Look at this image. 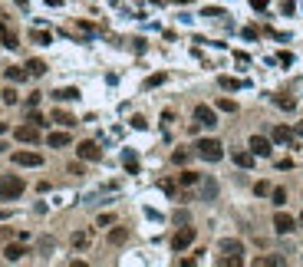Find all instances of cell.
<instances>
[{
    "label": "cell",
    "instance_id": "6da1fadb",
    "mask_svg": "<svg viewBox=\"0 0 303 267\" xmlns=\"http://www.w3.org/2000/svg\"><path fill=\"white\" fill-rule=\"evenodd\" d=\"M23 178L17 175H7V178H0V201H13V198H20L23 195Z\"/></svg>",
    "mask_w": 303,
    "mask_h": 267
},
{
    "label": "cell",
    "instance_id": "7a4b0ae2",
    "mask_svg": "<svg viewBox=\"0 0 303 267\" xmlns=\"http://www.w3.org/2000/svg\"><path fill=\"white\" fill-rule=\"evenodd\" d=\"M195 152L205 162H221V155H224V145L217 142V139H201V142L195 145Z\"/></svg>",
    "mask_w": 303,
    "mask_h": 267
},
{
    "label": "cell",
    "instance_id": "3957f363",
    "mask_svg": "<svg viewBox=\"0 0 303 267\" xmlns=\"http://www.w3.org/2000/svg\"><path fill=\"white\" fill-rule=\"evenodd\" d=\"M195 122L205 125V129H214V125H217L214 109H211V106H195Z\"/></svg>",
    "mask_w": 303,
    "mask_h": 267
},
{
    "label": "cell",
    "instance_id": "277c9868",
    "mask_svg": "<svg viewBox=\"0 0 303 267\" xmlns=\"http://www.w3.org/2000/svg\"><path fill=\"white\" fill-rule=\"evenodd\" d=\"M76 152H79V158H86V162H99V158H102V148H99L96 142H79V148H76Z\"/></svg>",
    "mask_w": 303,
    "mask_h": 267
},
{
    "label": "cell",
    "instance_id": "5b68a950",
    "mask_svg": "<svg viewBox=\"0 0 303 267\" xmlns=\"http://www.w3.org/2000/svg\"><path fill=\"white\" fill-rule=\"evenodd\" d=\"M13 162L23 165V168H40V165H43V155H36V152H17Z\"/></svg>",
    "mask_w": 303,
    "mask_h": 267
},
{
    "label": "cell",
    "instance_id": "8992f818",
    "mask_svg": "<svg viewBox=\"0 0 303 267\" xmlns=\"http://www.w3.org/2000/svg\"><path fill=\"white\" fill-rule=\"evenodd\" d=\"M191 241H195V228H182V231L172 237V247H175V251H184Z\"/></svg>",
    "mask_w": 303,
    "mask_h": 267
},
{
    "label": "cell",
    "instance_id": "52a82bcc",
    "mask_svg": "<svg viewBox=\"0 0 303 267\" xmlns=\"http://www.w3.org/2000/svg\"><path fill=\"white\" fill-rule=\"evenodd\" d=\"M17 139H20V142H40V125H33V122H27V125H20V129H17Z\"/></svg>",
    "mask_w": 303,
    "mask_h": 267
},
{
    "label": "cell",
    "instance_id": "ba28073f",
    "mask_svg": "<svg viewBox=\"0 0 303 267\" xmlns=\"http://www.w3.org/2000/svg\"><path fill=\"white\" fill-rule=\"evenodd\" d=\"M293 228H297V218H290V214H277V218H273V231L277 234H290Z\"/></svg>",
    "mask_w": 303,
    "mask_h": 267
},
{
    "label": "cell",
    "instance_id": "9c48e42d",
    "mask_svg": "<svg viewBox=\"0 0 303 267\" xmlns=\"http://www.w3.org/2000/svg\"><path fill=\"white\" fill-rule=\"evenodd\" d=\"M271 148H273L271 139H264V135H254V139H250V152H254V155L267 158V155H271Z\"/></svg>",
    "mask_w": 303,
    "mask_h": 267
},
{
    "label": "cell",
    "instance_id": "30bf717a",
    "mask_svg": "<svg viewBox=\"0 0 303 267\" xmlns=\"http://www.w3.org/2000/svg\"><path fill=\"white\" fill-rule=\"evenodd\" d=\"M217 247H221V254H224V257H241V254H244L241 241H231V237H224V241H221Z\"/></svg>",
    "mask_w": 303,
    "mask_h": 267
},
{
    "label": "cell",
    "instance_id": "8fae6325",
    "mask_svg": "<svg viewBox=\"0 0 303 267\" xmlns=\"http://www.w3.org/2000/svg\"><path fill=\"white\" fill-rule=\"evenodd\" d=\"M273 142H293V129H287V125H273Z\"/></svg>",
    "mask_w": 303,
    "mask_h": 267
},
{
    "label": "cell",
    "instance_id": "7c38bea8",
    "mask_svg": "<svg viewBox=\"0 0 303 267\" xmlns=\"http://www.w3.org/2000/svg\"><path fill=\"white\" fill-rule=\"evenodd\" d=\"M0 40H3V46H10V50H13V46H20V43H17V36H13V30L7 27V23H0Z\"/></svg>",
    "mask_w": 303,
    "mask_h": 267
},
{
    "label": "cell",
    "instance_id": "4fadbf2b",
    "mask_svg": "<svg viewBox=\"0 0 303 267\" xmlns=\"http://www.w3.org/2000/svg\"><path fill=\"white\" fill-rule=\"evenodd\" d=\"M201 195H205V201H211L217 195V181L214 178H205V181H201Z\"/></svg>",
    "mask_w": 303,
    "mask_h": 267
},
{
    "label": "cell",
    "instance_id": "5bb4252c",
    "mask_svg": "<svg viewBox=\"0 0 303 267\" xmlns=\"http://www.w3.org/2000/svg\"><path fill=\"white\" fill-rule=\"evenodd\" d=\"M125 241H129V231L125 228H112L109 231V244H125Z\"/></svg>",
    "mask_w": 303,
    "mask_h": 267
},
{
    "label": "cell",
    "instance_id": "9a60e30c",
    "mask_svg": "<svg viewBox=\"0 0 303 267\" xmlns=\"http://www.w3.org/2000/svg\"><path fill=\"white\" fill-rule=\"evenodd\" d=\"M23 254H27L23 244H7V247H3V257H7V261H20Z\"/></svg>",
    "mask_w": 303,
    "mask_h": 267
},
{
    "label": "cell",
    "instance_id": "2e32d148",
    "mask_svg": "<svg viewBox=\"0 0 303 267\" xmlns=\"http://www.w3.org/2000/svg\"><path fill=\"white\" fill-rule=\"evenodd\" d=\"M46 142L53 145V148H63V145H69V132H50Z\"/></svg>",
    "mask_w": 303,
    "mask_h": 267
},
{
    "label": "cell",
    "instance_id": "e0dca14e",
    "mask_svg": "<svg viewBox=\"0 0 303 267\" xmlns=\"http://www.w3.org/2000/svg\"><path fill=\"white\" fill-rule=\"evenodd\" d=\"M27 76H30V73H27V66H10V69H7V79H10V83H23V79H27Z\"/></svg>",
    "mask_w": 303,
    "mask_h": 267
},
{
    "label": "cell",
    "instance_id": "ac0fdd59",
    "mask_svg": "<svg viewBox=\"0 0 303 267\" xmlns=\"http://www.w3.org/2000/svg\"><path fill=\"white\" fill-rule=\"evenodd\" d=\"M27 73H30V76H43L46 63H43V59H30V63H27Z\"/></svg>",
    "mask_w": 303,
    "mask_h": 267
},
{
    "label": "cell",
    "instance_id": "d6986e66",
    "mask_svg": "<svg viewBox=\"0 0 303 267\" xmlns=\"http://www.w3.org/2000/svg\"><path fill=\"white\" fill-rule=\"evenodd\" d=\"M122 162H125V168H129L132 175H139V155H135V152H125V155H122Z\"/></svg>",
    "mask_w": 303,
    "mask_h": 267
},
{
    "label": "cell",
    "instance_id": "ffe728a7",
    "mask_svg": "<svg viewBox=\"0 0 303 267\" xmlns=\"http://www.w3.org/2000/svg\"><path fill=\"white\" fill-rule=\"evenodd\" d=\"M198 181H201L198 172H182V175H178V185H184V188H188V185H198Z\"/></svg>",
    "mask_w": 303,
    "mask_h": 267
},
{
    "label": "cell",
    "instance_id": "44dd1931",
    "mask_svg": "<svg viewBox=\"0 0 303 267\" xmlns=\"http://www.w3.org/2000/svg\"><path fill=\"white\" fill-rule=\"evenodd\" d=\"M234 162H238L241 168H250L254 165V152H234Z\"/></svg>",
    "mask_w": 303,
    "mask_h": 267
},
{
    "label": "cell",
    "instance_id": "7402d4cb",
    "mask_svg": "<svg viewBox=\"0 0 303 267\" xmlns=\"http://www.w3.org/2000/svg\"><path fill=\"white\" fill-rule=\"evenodd\" d=\"M60 102H73V99H79V89H60V92H53Z\"/></svg>",
    "mask_w": 303,
    "mask_h": 267
},
{
    "label": "cell",
    "instance_id": "603a6c76",
    "mask_svg": "<svg viewBox=\"0 0 303 267\" xmlns=\"http://www.w3.org/2000/svg\"><path fill=\"white\" fill-rule=\"evenodd\" d=\"M53 122H60V125H66V129H69V125H76V119L69 116V112L60 109V112H53Z\"/></svg>",
    "mask_w": 303,
    "mask_h": 267
},
{
    "label": "cell",
    "instance_id": "cb8c5ba5",
    "mask_svg": "<svg viewBox=\"0 0 303 267\" xmlns=\"http://www.w3.org/2000/svg\"><path fill=\"white\" fill-rule=\"evenodd\" d=\"M73 247H79V251H83V247H89V231H76V234H73Z\"/></svg>",
    "mask_w": 303,
    "mask_h": 267
},
{
    "label": "cell",
    "instance_id": "d4e9b609",
    "mask_svg": "<svg viewBox=\"0 0 303 267\" xmlns=\"http://www.w3.org/2000/svg\"><path fill=\"white\" fill-rule=\"evenodd\" d=\"M254 264H257V267H280V264H283V257H257Z\"/></svg>",
    "mask_w": 303,
    "mask_h": 267
},
{
    "label": "cell",
    "instance_id": "484cf974",
    "mask_svg": "<svg viewBox=\"0 0 303 267\" xmlns=\"http://www.w3.org/2000/svg\"><path fill=\"white\" fill-rule=\"evenodd\" d=\"M217 109L221 112H238V102L234 99H217Z\"/></svg>",
    "mask_w": 303,
    "mask_h": 267
},
{
    "label": "cell",
    "instance_id": "4316f807",
    "mask_svg": "<svg viewBox=\"0 0 303 267\" xmlns=\"http://www.w3.org/2000/svg\"><path fill=\"white\" fill-rule=\"evenodd\" d=\"M162 83H165V73H155V76L145 79V89H155V86H162Z\"/></svg>",
    "mask_w": 303,
    "mask_h": 267
},
{
    "label": "cell",
    "instance_id": "83f0119b",
    "mask_svg": "<svg viewBox=\"0 0 303 267\" xmlns=\"http://www.w3.org/2000/svg\"><path fill=\"white\" fill-rule=\"evenodd\" d=\"M221 86H224V89H241L244 83H241V79H234V76H221Z\"/></svg>",
    "mask_w": 303,
    "mask_h": 267
},
{
    "label": "cell",
    "instance_id": "f1b7e54d",
    "mask_svg": "<svg viewBox=\"0 0 303 267\" xmlns=\"http://www.w3.org/2000/svg\"><path fill=\"white\" fill-rule=\"evenodd\" d=\"M33 43L46 46V43H50V33H43V30H33Z\"/></svg>",
    "mask_w": 303,
    "mask_h": 267
},
{
    "label": "cell",
    "instance_id": "f546056e",
    "mask_svg": "<svg viewBox=\"0 0 303 267\" xmlns=\"http://www.w3.org/2000/svg\"><path fill=\"white\" fill-rule=\"evenodd\" d=\"M0 96H3V102H7V106H13V102H17V92H13V89H3Z\"/></svg>",
    "mask_w": 303,
    "mask_h": 267
},
{
    "label": "cell",
    "instance_id": "4dcf8cb0",
    "mask_svg": "<svg viewBox=\"0 0 303 267\" xmlns=\"http://www.w3.org/2000/svg\"><path fill=\"white\" fill-rule=\"evenodd\" d=\"M172 162H175V165H184V162H188V152H182V148H178V152L172 155Z\"/></svg>",
    "mask_w": 303,
    "mask_h": 267
},
{
    "label": "cell",
    "instance_id": "1f68e13d",
    "mask_svg": "<svg viewBox=\"0 0 303 267\" xmlns=\"http://www.w3.org/2000/svg\"><path fill=\"white\" fill-rule=\"evenodd\" d=\"M287 201V191L283 188H273V205H283Z\"/></svg>",
    "mask_w": 303,
    "mask_h": 267
},
{
    "label": "cell",
    "instance_id": "d6a6232c",
    "mask_svg": "<svg viewBox=\"0 0 303 267\" xmlns=\"http://www.w3.org/2000/svg\"><path fill=\"white\" fill-rule=\"evenodd\" d=\"M254 191H257V195H271V185H267V181H257Z\"/></svg>",
    "mask_w": 303,
    "mask_h": 267
},
{
    "label": "cell",
    "instance_id": "836d02e7",
    "mask_svg": "<svg viewBox=\"0 0 303 267\" xmlns=\"http://www.w3.org/2000/svg\"><path fill=\"white\" fill-rule=\"evenodd\" d=\"M267 3H271V0H250V7H254V10H264Z\"/></svg>",
    "mask_w": 303,
    "mask_h": 267
},
{
    "label": "cell",
    "instance_id": "e575fe53",
    "mask_svg": "<svg viewBox=\"0 0 303 267\" xmlns=\"http://www.w3.org/2000/svg\"><path fill=\"white\" fill-rule=\"evenodd\" d=\"M162 191L165 195H175V181H162Z\"/></svg>",
    "mask_w": 303,
    "mask_h": 267
},
{
    "label": "cell",
    "instance_id": "d590c367",
    "mask_svg": "<svg viewBox=\"0 0 303 267\" xmlns=\"http://www.w3.org/2000/svg\"><path fill=\"white\" fill-rule=\"evenodd\" d=\"M7 218H10V211H0V221H7Z\"/></svg>",
    "mask_w": 303,
    "mask_h": 267
},
{
    "label": "cell",
    "instance_id": "8d00e7d4",
    "mask_svg": "<svg viewBox=\"0 0 303 267\" xmlns=\"http://www.w3.org/2000/svg\"><path fill=\"white\" fill-rule=\"evenodd\" d=\"M297 135H303V122H297Z\"/></svg>",
    "mask_w": 303,
    "mask_h": 267
},
{
    "label": "cell",
    "instance_id": "74e56055",
    "mask_svg": "<svg viewBox=\"0 0 303 267\" xmlns=\"http://www.w3.org/2000/svg\"><path fill=\"white\" fill-rule=\"evenodd\" d=\"M3 132H7V122H0V135H3Z\"/></svg>",
    "mask_w": 303,
    "mask_h": 267
},
{
    "label": "cell",
    "instance_id": "f35d334b",
    "mask_svg": "<svg viewBox=\"0 0 303 267\" xmlns=\"http://www.w3.org/2000/svg\"><path fill=\"white\" fill-rule=\"evenodd\" d=\"M297 224H300V228H303V211H300V218H297Z\"/></svg>",
    "mask_w": 303,
    "mask_h": 267
},
{
    "label": "cell",
    "instance_id": "ab89813d",
    "mask_svg": "<svg viewBox=\"0 0 303 267\" xmlns=\"http://www.w3.org/2000/svg\"><path fill=\"white\" fill-rule=\"evenodd\" d=\"M17 3H20V7H23V10H27V0H17Z\"/></svg>",
    "mask_w": 303,
    "mask_h": 267
},
{
    "label": "cell",
    "instance_id": "60d3db41",
    "mask_svg": "<svg viewBox=\"0 0 303 267\" xmlns=\"http://www.w3.org/2000/svg\"><path fill=\"white\" fill-rule=\"evenodd\" d=\"M0 148H3V145H0Z\"/></svg>",
    "mask_w": 303,
    "mask_h": 267
}]
</instances>
